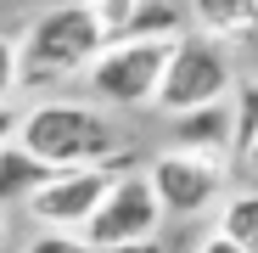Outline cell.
<instances>
[{"label": "cell", "mask_w": 258, "mask_h": 253, "mask_svg": "<svg viewBox=\"0 0 258 253\" xmlns=\"http://www.w3.org/2000/svg\"><path fill=\"white\" fill-rule=\"evenodd\" d=\"M17 146H23L28 158H39L51 175L118 158L112 124H107L96 107H84V102H39V107H28V113L17 118Z\"/></svg>", "instance_id": "obj_1"}, {"label": "cell", "mask_w": 258, "mask_h": 253, "mask_svg": "<svg viewBox=\"0 0 258 253\" xmlns=\"http://www.w3.org/2000/svg\"><path fill=\"white\" fill-rule=\"evenodd\" d=\"M101 34L90 23V12L79 0H62V6L39 12L28 23V34L17 39V84H62L73 73H90V62L101 57Z\"/></svg>", "instance_id": "obj_2"}, {"label": "cell", "mask_w": 258, "mask_h": 253, "mask_svg": "<svg viewBox=\"0 0 258 253\" xmlns=\"http://www.w3.org/2000/svg\"><path fill=\"white\" fill-rule=\"evenodd\" d=\"M230 84H236V73H230L225 51L213 45L208 34H180L174 45H168V62H163V79H157L152 107H163L168 118H180V113H191V107L225 102Z\"/></svg>", "instance_id": "obj_3"}, {"label": "cell", "mask_w": 258, "mask_h": 253, "mask_svg": "<svg viewBox=\"0 0 258 253\" xmlns=\"http://www.w3.org/2000/svg\"><path fill=\"white\" fill-rule=\"evenodd\" d=\"M129 169H135L129 152H118V158H107V163H90V169H62V175H51L23 208H28L45 231H84V220L96 214V203L107 197V186H112L118 175H129Z\"/></svg>", "instance_id": "obj_4"}, {"label": "cell", "mask_w": 258, "mask_h": 253, "mask_svg": "<svg viewBox=\"0 0 258 253\" xmlns=\"http://www.w3.org/2000/svg\"><path fill=\"white\" fill-rule=\"evenodd\" d=\"M157 225H163V208L146 186L141 169H129L107 186V197L96 203V214L84 220V247L96 253H112V247H129V242H157Z\"/></svg>", "instance_id": "obj_5"}, {"label": "cell", "mask_w": 258, "mask_h": 253, "mask_svg": "<svg viewBox=\"0 0 258 253\" xmlns=\"http://www.w3.org/2000/svg\"><path fill=\"white\" fill-rule=\"evenodd\" d=\"M168 45H174V39H123V45H107V51L90 62L84 84H90L107 107H146V102L157 96Z\"/></svg>", "instance_id": "obj_6"}, {"label": "cell", "mask_w": 258, "mask_h": 253, "mask_svg": "<svg viewBox=\"0 0 258 253\" xmlns=\"http://www.w3.org/2000/svg\"><path fill=\"white\" fill-rule=\"evenodd\" d=\"M141 175H146L157 208L163 214H180V220L208 214L219 203V191H225V169L208 163V158H185V152H157Z\"/></svg>", "instance_id": "obj_7"}, {"label": "cell", "mask_w": 258, "mask_h": 253, "mask_svg": "<svg viewBox=\"0 0 258 253\" xmlns=\"http://www.w3.org/2000/svg\"><path fill=\"white\" fill-rule=\"evenodd\" d=\"M168 152H185V158H208L219 163L230 152V107L213 102V107H191L168 124Z\"/></svg>", "instance_id": "obj_8"}, {"label": "cell", "mask_w": 258, "mask_h": 253, "mask_svg": "<svg viewBox=\"0 0 258 253\" xmlns=\"http://www.w3.org/2000/svg\"><path fill=\"white\" fill-rule=\"evenodd\" d=\"M51 180V169L39 163V158H28L17 141L12 146H0V208H12V203H28L39 186Z\"/></svg>", "instance_id": "obj_9"}, {"label": "cell", "mask_w": 258, "mask_h": 253, "mask_svg": "<svg viewBox=\"0 0 258 253\" xmlns=\"http://www.w3.org/2000/svg\"><path fill=\"white\" fill-rule=\"evenodd\" d=\"M197 6V23L208 34H225V39H241L258 28V0H191Z\"/></svg>", "instance_id": "obj_10"}, {"label": "cell", "mask_w": 258, "mask_h": 253, "mask_svg": "<svg viewBox=\"0 0 258 253\" xmlns=\"http://www.w3.org/2000/svg\"><path fill=\"white\" fill-rule=\"evenodd\" d=\"M180 23H185L180 0H135V17H129L123 39H180Z\"/></svg>", "instance_id": "obj_11"}, {"label": "cell", "mask_w": 258, "mask_h": 253, "mask_svg": "<svg viewBox=\"0 0 258 253\" xmlns=\"http://www.w3.org/2000/svg\"><path fill=\"white\" fill-rule=\"evenodd\" d=\"M219 231L225 242H236L241 253H258V191H236V197H225V208H219Z\"/></svg>", "instance_id": "obj_12"}, {"label": "cell", "mask_w": 258, "mask_h": 253, "mask_svg": "<svg viewBox=\"0 0 258 253\" xmlns=\"http://www.w3.org/2000/svg\"><path fill=\"white\" fill-rule=\"evenodd\" d=\"M225 107H230V152L241 158L252 146V135H258V79H236Z\"/></svg>", "instance_id": "obj_13"}, {"label": "cell", "mask_w": 258, "mask_h": 253, "mask_svg": "<svg viewBox=\"0 0 258 253\" xmlns=\"http://www.w3.org/2000/svg\"><path fill=\"white\" fill-rule=\"evenodd\" d=\"M79 6L90 12V23H96V34H101V45H118L123 28H129V17H135V0H79Z\"/></svg>", "instance_id": "obj_14"}, {"label": "cell", "mask_w": 258, "mask_h": 253, "mask_svg": "<svg viewBox=\"0 0 258 253\" xmlns=\"http://www.w3.org/2000/svg\"><path fill=\"white\" fill-rule=\"evenodd\" d=\"M12 90H17V39L0 34V107H6Z\"/></svg>", "instance_id": "obj_15"}, {"label": "cell", "mask_w": 258, "mask_h": 253, "mask_svg": "<svg viewBox=\"0 0 258 253\" xmlns=\"http://www.w3.org/2000/svg\"><path fill=\"white\" fill-rule=\"evenodd\" d=\"M23 253H79V236H68V231H39Z\"/></svg>", "instance_id": "obj_16"}, {"label": "cell", "mask_w": 258, "mask_h": 253, "mask_svg": "<svg viewBox=\"0 0 258 253\" xmlns=\"http://www.w3.org/2000/svg\"><path fill=\"white\" fill-rule=\"evenodd\" d=\"M197 253H241V247H236V242H225V236H219V231H208V236H202V247H197Z\"/></svg>", "instance_id": "obj_17"}, {"label": "cell", "mask_w": 258, "mask_h": 253, "mask_svg": "<svg viewBox=\"0 0 258 253\" xmlns=\"http://www.w3.org/2000/svg\"><path fill=\"white\" fill-rule=\"evenodd\" d=\"M12 141H17V113L0 107V146H12Z\"/></svg>", "instance_id": "obj_18"}, {"label": "cell", "mask_w": 258, "mask_h": 253, "mask_svg": "<svg viewBox=\"0 0 258 253\" xmlns=\"http://www.w3.org/2000/svg\"><path fill=\"white\" fill-rule=\"evenodd\" d=\"M112 253H163L157 242H129V247H112Z\"/></svg>", "instance_id": "obj_19"}, {"label": "cell", "mask_w": 258, "mask_h": 253, "mask_svg": "<svg viewBox=\"0 0 258 253\" xmlns=\"http://www.w3.org/2000/svg\"><path fill=\"white\" fill-rule=\"evenodd\" d=\"M241 163H247V169H258V135H252V146L241 152Z\"/></svg>", "instance_id": "obj_20"}, {"label": "cell", "mask_w": 258, "mask_h": 253, "mask_svg": "<svg viewBox=\"0 0 258 253\" xmlns=\"http://www.w3.org/2000/svg\"><path fill=\"white\" fill-rule=\"evenodd\" d=\"M0 247H6V220H0Z\"/></svg>", "instance_id": "obj_21"}, {"label": "cell", "mask_w": 258, "mask_h": 253, "mask_svg": "<svg viewBox=\"0 0 258 253\" xmlns=\"http://www.w3.org/2000/svg\"><path fill=\"white\" fill-rule=\"evenodd\" d=\"M79 253H96V247H84V242H79Z\"/></svg>", "instance_id": "obj_22"}]
</instances>
